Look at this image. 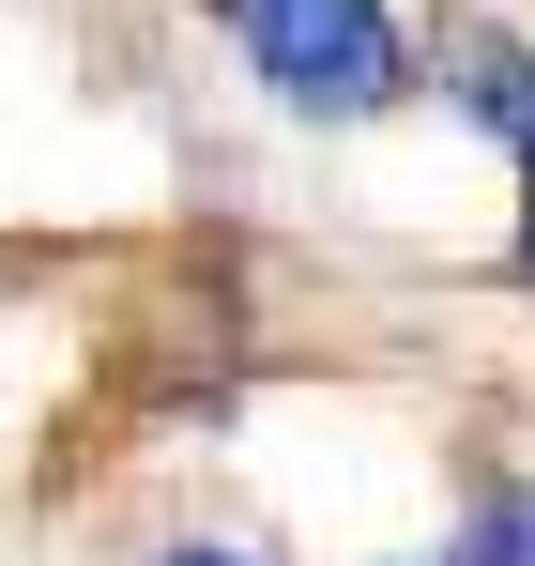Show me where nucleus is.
Returning <instances> with one entry per match:
<instances>
[{
    "label": "nucleus",
    "mask_w": 535,
    "mask_h": 566,
    "mask_svg": "<svg viewBox=\"0 0 535 566\" xmlns=\"http://www.w3.org/2000/svg\"><path fill=\"white\" fill-rule=\"evenodd\" d=\"M214 15H230L245 77L291 123H382V107L413 93V31L382 0H214Z\"/></svg>",
    "instance_id": "1"
},
{
    "label": "nucleus",
    "mask_w": 535,
    "mask_h": 566,
    "mask_svg": "<svg viewBox=\"0 0 535 566\" xmlns=\"http://www.w3.org/2000/svg\"><path fill=\"white\" fill-rule=\"evenodd\" d=\"M444 93L535 169V46H521V31H444Z\"/></svg>",
    "instance_id": "2"
},
{
    "label": "nucleus",
    "mask_w": 535,
    "mask_h": 566,
    "mask_svg": "<svg viewBox=\"0 0 535 566\" xmlns=\"http://www.w3.org/2000/svg\"><path fill=\"white\" fill-rule=\"evenodd\" d=\"M459 566H535V474L474 490V521H459Z\"/></svg>",
    "instance_id": "3"
},
{
    "label": "nucleus",
    "mask_w": 535,
    "mask_h": 566,
    "mask_svg": "<svg viewBox=\"0 0 535 566\" xmlns=\"http://www.w3.org/2000/svg\"><path fill=\"white\" fill-rule=\"evenodd\" d=\"M521 276H535V169H521Z\"/></svg>",
    "instance_id": "4"
},
{
    "label": "nucleus",
    "mask_w": 535,
    "mask_h": 566,
    "mask_svg": "<svg viewBox=\"0 0 535 566\" xmlns=\"http://www.w3.org/2000/svg\"><path fill=\"white\" fill-rule=\"evenodd\" d=\"M154 566H245V552H154Z\"/></svg>",
    "instance_id": "5"
}]
</instances>
